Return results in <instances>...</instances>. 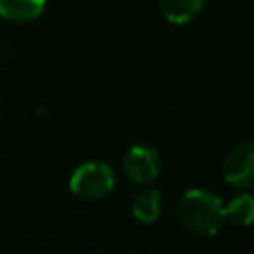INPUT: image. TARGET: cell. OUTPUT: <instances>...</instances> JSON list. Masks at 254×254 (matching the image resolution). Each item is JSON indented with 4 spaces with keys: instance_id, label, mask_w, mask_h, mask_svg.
Here are the masks:
<instances>
[{
    "instance_id": "1",
    "label": "cell",
    "mask_w": 254,
    "mask_h": 254,
    "mask_svg": "<svg viewBox=\"0 0 254 254\" xmlns=\"http://www.w3.org/2000/svg\"><path fill=\"white\" fill-rule=\"evenodd\" d=\"M179 218L181 222L194 234L210 236L220 230L226 220L224 202L204 190V189H190L179 200Z\"/></svg>"
},
{
    "instance_id": "2",
    "label": "cell",
    "mask_w": 254,
    "mask_h": 254,
    "mask_svg": "<svg viewBox=\"0 0 254 254\" xmlns=\"http://www.w3.org/2000/svg\"><path fill=\"white\" fill-rule=\"evenodd\" d=\"M113 187H115L113 169L103 161H89L79 165L69 179L71 192L83 200H99L107 196L113 190Z\"/></svg>"
},
{
    "instance_id": "3",
    "label": "cell",
    "mask_w": 254,
    "mask_h": 254,
    "mask_svg": "<svg viewBox=\"0 0 254 254\" xmlns=\"http://www.w3.org/2000/svg\"><path fill=\"white\" fill-rule=\"evenodd\" d=\"M222 177L236 189H254V141H244L226 155Z\"/></svg>"
},
{
    "instance_id": "4",
    "label": "cell",
    "mask_w": 254,
    "mask_h": 254,
    "mask_svg": "<svg viewBox=\"0 0 254 254\" xmlns=\"http://www.w3.org/2000/svg\"><path fill=\"white\" fill-rule=\"evenodd\" d=\"M161 159L147 145H133L123 157V173L135 185H149L159 177Z\"/></svg>"
},
{
    "instance_id": "5",
    "label": "cell",
    "mask_w": 254,
    "mask_h": 254,
    "mask_svg": "<svg viewBox=\"0 0 254 254\" xmlns=\"http://www.w3.org/2000/svg\"><path fill=\"white\" fill-rule=\"evenodd\" d=\"M44 10L46 0H0V16L18 24H26L40 18Z\"/></svg>"
},
{
    "instance_id": "6",
    "label": "cell",
    "mask_w": 254,
    "mask_h": 254,
    "mask_svg": "<svg viewBox=\"0 0 254 254\" xmlns=\"http://www.w3.org/2000/svg\"><path fill=\"white\" fill-rule=\"evenodd\" d=\"M163 16L177 26L189 24L204 8V0H159Z\"/></svg>"
},
{
    "instance_id": "7",
    "label": "cell",
    "mask_w": 254,
    "mask_h": 254,
    "mask_svg": "<svg viewBox=\"0 0 254 254\" xmlns=\"http://www.w3.org/2000/svg\"><path fill=\"white\" fill-rule=\"evenodd\" d=\"M133 216L143 222V224H149V222H155L161 214V192L155 190V189H145L141 190L135 198H133Z\"/></svg>"
},
{
    "instance_id": "8",
    "label": "cell",
    "mask_w": 254,
    "mask_h": 254,
    "mask_svg": "<svg viewBox=\"0 0 254 254\" xmlns=\"http://www.w3.org/2000/svg\"><path fill=\"white\" fill-rule=\"evenodd\" d=\"M224 210L232 222L240 226H248L254 222V196L248 192H242L234 196L228 204H224Z\"/></svg>"
}]
</instances>
